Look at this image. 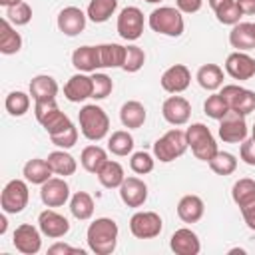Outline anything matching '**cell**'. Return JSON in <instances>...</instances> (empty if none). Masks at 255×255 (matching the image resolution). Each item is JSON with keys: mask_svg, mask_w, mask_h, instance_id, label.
Masks as SVG:
<instances>
[{"mask_svg": "<svg viewBox=\"0 0 255 255\" xmlns=\"http://www.w3.org/2000/svg\"><path fill=\"white\" fill-rule=\"evenodd\" d=\"M86 239L96 255H110L118 243V223L110 217H98L90 223Z\"/></svg>", "mask_w": 255, "mask_h": 255, "instance_id": "obj_1", "label": "cell"}, {"mask_svg": "<svg viewBox=\"0 0 255 255\" xmlns=\"http://www.w3.org/2000/svg\"><path fill=\"white\" fill-rule=\"evenodd\" d=\"M80 120V131L84 133V137H88L90 141H100L108 135L110 131V118L108 114L96 106V104H88L80 110L78 114Z\"/></svg>", "mask_w": 255, "mask_h": 255, "instance_id": "obj_2", "label": "cell"}, {"mask_svg": "<svg viewBox=\"0 0 255 255\" xmlns=\"http://www.w3.org/2000/svg\"><path fill=\"white\" fill-rule=\"evenodd\" d=\"M149 28L157 34H163V36H171V38H177L183 34V16L179 12V8H173V6H159L155 8L151 14H149Z\"/></svg>", "mask_w": 255, "mask_h": 255, "instance_id": "obj_3", "label": "cell"}, {"mask_svg": "<svg viewBox=\"0 0 255 255\" xmlns=\"http://www.w3.org/2000/svg\"><path fill=\"white\" fill-rule=\"evenodd\" d=\"M187 135V145L191 147L193 155L201 161H209L217 153V143L215 137L211 135L209 128L203 124H191L185 131Z\"/></svg>", "mask_w": 255, "mask_h": 255, "instance_id": "obj_4", "label": "cell"}, {"mask_svg": "<svg viewBox=\"0 0 255 255\" xmlns=\"http://www.w3.org/2000/svg\"><path fill=\"white\" fill-rule=\"evenodd\" d=\"M187 147H189V145H187V135H185V131H181V129L175 128V129H169L167 133H163V135L153 143V155H155L159 161L167 163V161H173L175 157L183 155Z\"/></svg>", "mask_w": 255, "mask_h": 255, "instance_id": "obj_5", "label": "cell"}, {"mask_svg": "<svg viewBox=\"0 0 255 255\" xmlns=\"http://www.w3.org/2000/svg\"><path fill=\"white\" fill-rule=\"evenodd\" d=\"M28 183L24 179H12L4 185L2 195H0V205L4 213H20L28 205Z\"/></svg>", "mask_w": 255, "mask_h": 255, "instance_id": "obj_6", "label": "cell"}, {"mask_svg": "<svg viewBox=\"0 0 255 255\" xmlns=\"http://www.w3.org/2000/svg\"><path fill=\"white\" fill-rule=\"evenodd\" d=\"M161 217L155 211H137L129 219V231L137 239H153L161 233Z\"/></svg>", "mask_w": 255, "mask_h": 255, "instance_id": "obj_7", "label": "cell"}, {"mask_svg": "<svg viewBox=\"0 0 255 255\" xmlns=\"http://www.w3.org/2000/svg\"><path fill=\"white\" fill-rule=\"evenodd\" d=\"M219 137L225 143H241L247 139V124L245 116L239 112L229 110L221 120H219Z\"/></svg>", "mask_w": 255, "mask_h": 255, "instance_id": "obj_8", "label": "cell"}, {"mask_svg": "<svg viewBox=\"0 0 255 255\" xmlns=\"http://www.w3.org/2000/svg\"><path fill=\"white\" fill-rule=\"evenodd\" d=\"M219 94L227 102L229 110L239 112L243 116L255 112V92L245 90V88H241L237 84H227V86H223V90Z\"/></svg>", "mask_w": 255, "mask_h": 255, "instance_id": "obj_9", "label": "cell"}, {"mask_svg": "<svg viewBox=\"0 0 255 255\" xmlns=\"http://www.w3.org/2000/svg\"><path fill=\"white\" fill-rule=\"evenodd\" d=\"M143 32V14L137 6H126L120 16H118V34L128 40L133 42L137 38H141Z\"/></svg>", "mask_w": 255, "mask_h": 255, "instance_id": "obj_10", "label": "cell"}, {"mask_svg": "<svg viewBox=\"0 0 255 255\" xmlns=\"http://www.w3.org/2000/svg\"><path fill=\"white\" fill-rule=\"evenodd\" d=\"M68 197H70V187L64 181V177H50L40 187V199L48 207H60L68 201Z\"/></svg>", "mask_w": 255, "mask_h": 255, "instance_id": "obj_11", "label": "cell"}, {"mask_svg": "<svg viewBox=\"0 0 255 255\" xmlns=\"http://www.w3.org/2000/svg\"><path fill=\"white\" fill-rule=\"evenodd\" d=\"M12 243H14V247H16L20 253H24V255H34V253H38L40 247H42V237H40V231H38L34 225L22 223V225L16 227Z\"/></svg>", "mask_w": 255, "mask_h": 255, "instance_id": "obj_12", "label": "cell"}, {"mask_svg": "<svg viewBox=\"0 0 255 255\" xmlns=\"http://www.w3.org/2000/svg\"><path fill=\"white\" fill-rule=\"evenodd\" d=\"M161 88L169 94H179L183 90L189 88V82H191V74L187 70V66L183 64H173L169 66L163 74H161Z\"/></svg>", "mask_w": 255, "mask_h": 255, "instance_id": "obj_13", "label": "cell"}, {"mask_svg": "<svg viewBox=\"0 0 255 255\" xmlns=\"http://www.w3.org/2000/svg\"><path fill=\"white\" fill-rule=\"evenodd\" d=\"M161 114H163L165 122H169L171 126H183L189 122L191 106L181 96H169L161 106Z\"/></svg>", "mask_w": 255, "mask_h": 255, "instance_id": "obj_14", "label": "cell"}, {"mask_svg": "<svg viewBox=\"0 0 255 255\" xmlns=\"http://www.w3.org/2000/svg\"><path fill=\"white\" fill-rule=\"evenodd\" d=\"M38 227L40 231L50 237V239H58V237H64L68 231H70V223L64 215H60L58 211L54 209H46L38 215Z\"/></svg>", "mask_w": 255, "mask_h": 255, "instance_id": "obj_15", "label": "cell"}, {"mask_svg": "<svg viewBox=\"0 0 255 255\" xmlns=\"http://www.w3.org/2000/svg\"><path fill=\"white\" fill-rule=\"evenodd\" d=\"M225 72L233 80H251L255 76V60L245 52H233L225 60Z\"/></svg>", "mask_w": 255, "mask_h": 255, "instance_id": "obj_16", "label": "cell"}, {"mask_svg": "<svg viewBox=\"0 0 255 255\" xmlns=\"http://www.w3.org/2000/svg\"><path fill=\"white\" fill-rule=\"evenodd\" d=\"M86 18L88 14H84L78 6H66L58 14V30L66 36H78L86 28Z\"/></svg>", "mask_w": 255, "mask_h": 255, "instance_id": "obj_17", "label": "cell"}, {"mask_svg": "<svg viewBox=\"0 0 255 255\" xmlns=\"http://www.w3.org/2000/svg\"><path fill=\"white\" fill-rule=\"evenodd\" d=\"M120 197L128 207H141L147 199V185L139 177H126L120 185Z\"/></svg>", "mask_w": 255, "mask_h": 255, "instance_id": "obj_18", "label": "cell"}, {"mask_svg": "<svg viewBox=\"0 0 255 255\" xmlns=\"http://www.w3.org/2000/svg\"><path fill=\"white\" fill-rule=\"evenodd\" d=\"M92 92H94V84H92V76L80 72V74H74L66 86H64V96L70 100V102H84L88 98H92Z\"/></svg>", "mask_w": 255, "mask_h": 255, "instance_id": "obj_19", "label": "cell"}, {"mask_svg": "<svg viewBox=\"0 0 255 255\" xmlns=\"http://www.w3.org/2000/svg\"><path fill=\"white\" fill-rule=\"evenodd\" d=\"M169 247L177 255H197L201 251V243H199L197 235L187 227H181L171 235Z\"/></svg>", "mask_w": 255, "mask_h": 255, "instance_id": "obj_20", "label": "cell"}, {"mask_svg": "<svg viewBox=\"0 0 255 255\" xmlns=\"http://www.w3.org/2000/svg\"><path fill=\"white\" fill-rule=\"evenodd\" d=\"M72 64L78 72H84V74H92L98 68H102L98 46H80V48H76L74 54H72Z\"/></svg>", "mask_w": 255, "mask_h": 255, "instance_id": "obj_21", "label": "cell"}, {"mask_svg": "<svg viewBox=\"0 0 255 255\" xmlns=\"http://www.w3.org/2000/svg\"><path fill=\"white\" fill-rule=\"evenodd\" d=\"M229 42L237 52H247L255 48V24L237 22L229 32Z\"/></svg>", "mask_w": 255, "mask_h": 255, "instance_id": "obj_22", "label": "cell"}, {"mask_svg": "<svg viewBox=\"0 0 255 255\" xmlns=\"http://www.w3.org/2000/svg\"><path fill=\"white\" fill-rule=\"evenodd\" d=\"M58 94V82L52 76L40 74L34 76L30 82V96L34 102H48V100H56Z\"/></svg>", "mask_w": 255, "mask_h": 255, "instance_id": "obj_23", "label": "cell"}, {"mask_svg": "<svg viewBox=\"0 0 255 255\" xmlns=\"http://www.w3.org/2000/svg\"><path fill=\"white\" fill-rule=\"evenodd\" d=\"M205 205L199 195H183L177 203V215L183 223H197L203 217Z\"/></svg>", "mask_w": 255, "mask_h": 255, "instance_id": "obj_24", "label": "cell"}, {"mask_svg": "<svg viewBox=\"0 0 255 255\" xmlns=\"http://www.w3.org/2000/svg\"><path fill=\"white\" fill-rule=\"evenodd\" d=\"M145 108L143 104H139L137 100H129L122 106L120 110V120L124 124V128H129V129H135V128H141L143 122H145Z\"/></svg>", "mask_w": 255, "mask_h": 255, "instance_id": "obj_25", "label": "cell"}, {"mask_svg": "<svg viewBox=\"0 0 255 255\" xmlns=\"http://www.w3.org/2000/svg\"><path fill=\"white\" fill-rule=\"evenodd\" d=\"M22 48V36L12 28L8 18L0 20V52L10 56Z\"/></svg>", "mask_w": 255, "mask_h": 255, "instance_id": "obj_26", "label": "cell"}, {"mask_svg": "<svg viewBox=\"0 0 255 255\" xmlns=\"http://www.w3.org/2000/svg\"><path fill=\"white\" fill-rule=\"evenodd\" d=\"M48 165L52 167V171L56 173V175H62V177H68V175H74L76 173V169H78V163H76V159L68 153V151H64V149H58V151H52L50 155H48Z\"/></svg>", "mask_w": 255, "mask_h": 255, "instance_id": "obj_27", "label": "cell"}, {"mask_svg": "<svg viewBox=\"0 0 255 255\" xmlns=\"http://www.w3.org/2000/svg\"><path fill=\"white\" fill-rule=\"evenodd\" d=\"M197 82L203 90L215 92L217 88L223 86V70L217 64H203L197 70Z\"/></svg>", "mask_w": 255, "mask_h": 255, "instance_id": "obj_28", "label": "cell"}, {"mask_svg": "<svg viewBox=\"0 0 255 255\" xmlns=\"http://www.w3.org/2000/svg\"><path fill=\"white\" fill-rule=\"evenodd\" d=\"M52 167L48 165L46 159H40V157H34V159H28L26 165H24V177L26 181L30 183H38L42 185L44 181H48L52 177Z\"/></svg>", "mask_w": 255, "mask_h": 255, "instance_id": "obj_29", "label": "cell"}, {"mask_svg": "<svg viewBox=\"0 0 255 255\" xmlns=\"http://www.w3.org/2000/svg\"><path fill=\"white\" fill-rule=\"evenodd\" d=\"M96 175H98L100 183H102L104 187H108V189L120 187V185L124 183V179H126L124 167H122L118 161H112V159H108V161L100 167V171H98Z\"/></svg>", "mask_w": 255, "mask_h": 255, "instance_id": "obj_30", "label": "cell"}, {"mask_svg": "<svg viewBox=\"0 0 255 255\" xmlns=\"http://www.w3.org/2000/svg\"><path fill=\"white\" fill-rule=\"evenodd\" d=\"M100 52V66L102 68H122L126 58V46L120 44H102L98 46Z\"/></svg>", "mask_w": 255, "mask_h": 255, "instance_id": "obj_31", "label": "cell"}, {"mask_svg": "<svg viewBox=\"0 0 255 255\" xmlns=\"http://www.w3.org/2000/svg\"><path fill=\"white\" fill-rule=\"evenodd\" d=\"M106 161H108V153H106L104 147H100V145H88V147L82 149L80 163H82V167H84L86 171L98 173L100 167H102Z\"/></svg>", "mask_w": 255, "mask_h": 255, "instance_id": "obj_32", "label": "cell"}, {"mask_svg": "<svg viewBox=\"0 0 255 255\" xmlns=\"http://www.w3.org/2000/svg\"><path fill=\"white\" fill-rule=\"evenodd\" d=\"M70 211L76 219L80 221H86L94 215V199L90 193L86 191H76L70 199Z\"/></svg>", "mask_w": 255, "mask_h": 255, "instance_id": "obj_33", "label": "cell"}, {"mask_svg": "<svg viewBox=\"0 0 255 255\" xmlns=\"http://www.w3.org/2000/svg\"><path fill=\"white\" fill-rule=\"evenodd\" d=\"M118 8V0H90L88 4V18L96 24L106 22Z\"/></svg>", "mask_w": 255, "mask_h": 255, "instance_id": "obj_34", "label": "cell"}, {"mask_svg": "<svg viewBox=\"0 0 255 255\" xmlns=\"http://www.w3.org/2000/svg\"><path fill=\"white\" fill-rule=\"evenodd\" d=\"M108 149L114 155H120V157L131 153V149H133V137H131V133L126 131V129L114 131L110 135V139H108Z\"/></svg>", "mask_w": 255, "mask_h": 255, "instance_id": "obj_35", "label": "cell"}, {"mask_svg": "<svg viewBox=\"0 0 255 255\" xmlns=\"http://www.w3.org/2000/svg\"><path fill=\"white\" fill-rule=\"evenodd\" d=\"M207 163H209L211 171L217 173V175H231V173L237 169V159H235V155L229 153V151H219V149H217V153H215Z\"/></svg>", "mask_w": 255, "mask_h": 255, "instance_id": "obj_36", "label": "cell"}, {"mask_svg": "<svg viewBox=\"0 0 255 255\" xmlns=\"http://www.w3.org/2000/svg\"><path fill=\"white\" fill-rule=\"evenodd\" d=\"M231 197H233V201L239 207L255 201V181L249 179V177H243V179L235 181L233 183V189H231Z\"/></svg>", "mask_w": 255, "mask_h": 255, "instance_id": "obj_37", "label": "cell"}, {"mask_svg": "<svg viewBox=\"0 0 255 255\" xmlns=\"http://www.w3.org/2000/svg\"><path fill=\"white\" fill-rule=\"evenodd\" d=\"M40 126L48 131V135H54V133H60V131L68 129V128L72 126V120H70L64 112H60V108H56L54 112H50V114L40 122Z\"/></svg>", "mask_w": 255, "mask_h": 255, "instance_id": "obj_38", "label": "cell"}, {"mask_svg": "<svg viewBox=\"0 0 255 255\" xmlns=\"http://www.w3.org/2000/svg\"><path fill=\"white\" fill-rule=\"evenodd\" d=\"M4 106H6V112H8L10 116L20 118V116H24V114L28 112V108H30V96L24 94V92H10V94L6 96Z\"/></svg>", "mask_w": 255, "mask_h": 255, "instance_id": "obj_39", "label": "cell"}, {"mask_svg": "<svg viewBox=\"0 0 255 255\" xmlns=\"http://www.w3.org/2000/svg\"><path fill=\"white\" fill-rule=\"evenodd\" d=\"M143 62H145V52H143L139 46H133V44H131V46H126V58H124L122 70L133 74V72L141 70Z\"/></svg>", "mask_w": 255, "mask_h": 255, "instance_id": "obj_40", "label": "cell"}, {"mask_svg": "<svg viewBox=\"0 0 255 255\" xmlns=\"http://www.w3.org/2000/svg\"><path fill=\"white\" fill-rule=\"evenodd\" d=\"M6 18L14 26H26L32 20V8L26 2H18V4L6 8Z\"/></svg>", "mask_w": 255, "mask_h": 255, "instance_id": "obj_41", "label": "cell"}, {"mask_svg": "<svg viewBox=\"0 0 255 255\" xmlns=\"http://www.w3.org/2000/svg\"><path fill=\"white\" fill-rule=\"evenodd\" d=\"M203 110H205V114H207L209 118H213V120H221V118L229 112V106H227V102L223 100L221 94H211V96L205 100Z\"/></svg>", "mask_w": 255, "mask_h": 255, "instance_id": "obj_42", "label": "cell"}, {"mask_svg": "<svg viewBox=\"0 0 255 255\" xmlns=\"http://www.w3.org/2000/svg\"><path fill=\"white\" fill-rule=\"evenodd\" d=\"M92 84H94V92H92V98L94 100H104L112 94V78L108 74H102V72H94L92 74Z\"/></svg>", "mask_w": 255, "mask_h": 255, "instance_id": "obj_43", "label": "cell"}, {"mask_svg": "<svg viewBox=\"0 0 255 255\" xmlns=\"http://www.w3.org/2000/svg\"><path fill=\"white\" fill-rule=\"evenodd\" d=\"M129 167H131V171H135L137 175H145V173L153 171V157H151L147 151H135V153H131Z\"/></svg>", "mask_w": 255, "mask_h": 255, "instance_id": "obj_44", "label": "cell"}, {"mask_svg": "<svg viewBox=\"0 0 255 255\" xmlns=\"http://www.w3.org/2000/svg\"><path fill=\"white\" fill-rule=\"evenodd\" d=\"M215 16H217V20H219L221 24L235 26V24L239 22V18L243 16V12L239 10L237 2L233 0V2H229V4H225V6H221L219 10H215Z\"/></svg>", "mask_w": 255, "mask_h": 255, "instance_id": "obj_45", "label": "cell"}, {"mask_svg": "<svg viewBox=\"0 0 255 255\" xmlns=\"http://www.w3.org/2000/svg\"><path fill=\"white\" fill-rule=\"evenodd\" d=\"M50 139H52L54 145H58V147H62V149H68V147H72V145L78 141V128L72 124L68 129L50 135Z\"/></svg>", "mask_w": 255, "mask_h": 255, "instance_id": "obj_46", "label": "cell"}, {"mask_svg": "<svg viewBox=\"0 0 255 255\" xmlns=\"http://www.w3.org/2000/svg\"><path fill=\"white\" fill-rule=\"evenodd\" d=\"M239 155H241V159H243L247 165H255V137L241 141Z\"/></svg>", "mask_w": 255, "mask_h": 255, "instance_id": "obj_47", "label": "cell"}, {"mask_svg": "<svg viewBox=\"0 0 255 255\" xmlns=\"http://www.w3.org/2000/svg\"><path fill=\"white\" fill-rule=\"evenodd\" d=\"M58 108L56 100H48V102H34V116L38 122H42L50 112H54Z\"/></svg>", "mask_w": 255, "mask_h": 255, "instance_id": "obj_48", "label": "cell"}, {"mask_svg": "<svg viewBox=\"0 0 255 255\" xmlns=\"http://www.w3.org/2000/svg\"><path fill=\"white\" fill-rule=\"evenodd\" d=\"M50 255H84V249H78V247H70L66 243H54L50 249H48Z\"/></svg>", "mask_w": 255, "mask_h": 255, "instance_id": "obj_49", "label": "cell"}, {"mask_svg": "<svg viewBox=\"0 0 255 255\" xmlns=\"http://www.w3.org/2000/svg\"><path fill=\"white\" fill-rule=\"evenodd\" d=\"M175 4H177V8H179V12H183V14H193V12H197V10L203 6V0H175Z\"/></svg>", "mask_w": 255, "mask_h": 255, "instance_id": "obj_50", "label": "cell"}, {"mask_svg": "<svg viewBox=\"0 0 255 255\" xmlns=\"http://www.w3.org/2000/svg\"><path fill=\"white\" fill-rule=\"evenodd\" d=\"M239 209H241V215H243L247 227L251 231H255V201H251V203H247V205H243Z\"/></svg>", "mask_w": 255, "mask_h": 255, "instance_id": "obj_51", "label": "cell"}, {"mask_svg": "<svg viewBox=\"0 0 255 255\" xmlns=\"http://www.w3.org/2000/svg\"><path fill=\"white\" fill-rule=\"evenodd\" d=\"M239 10L245 14V16H253L255 14V0H235Z\"/></svg>", "mask_w": 255, "mask_h": 255, "instance_id": "obj_52", "label": "cell"}, {"mask_svg": "<svg viewBox=\"0 0 255 255\" xmlns=\"http://www.w3.org/2000/svg\"><path fill=\"white\" fill-rule=\"evenodd\" d=\"M229 2H233V0H209V6H211V8H213V12H215V10H219L221 6L229 4Z\"/></svg>", "mask_w": 255, "mask_h": 255, "instance_id": "obj_53", "label": "cell"}, {"mask_svg": "<svg viewBox=\"0 0 255 255\" xmlns=\"http://www.w3.org/2000/svg\"><path fill=\"white\" fill-rule=\"evenodd\" d=\"M18 2H24V0H0V4L6 6V8H8V6H14V4H18Z\"/></svg>", "mask_w": 255, "mask_h": 255, "instance_id": "obj_54", "label": "cell"}, {"mask_svg": "<svg viewBox=\"0 0 255 255\" xmlns=\"http://www.w3.org/2000/svg\"><path fill=\"white\" fill-rule=\"evenodd\" d=\"M4 231H6V217L2 215L0 217V233H4Z\"/></svg>", "mask_w": 255, "mask_h": 255, "instance_id": "obj_55", "label": "cell"}, {"mask_svg": "<svg viewBox=\"0 0 255 255\" xmlns=\"http://www.w3.org/2000/svg\"><path fill=\"white\" fill-rule=\"evenodd\" d=\"M145 2H149V4H157V2H161V0H145Z\"/></svg>", "mask_w": 255, "mask_h": 255, "instance_id": "obj_56", "label": "cell"}, {"mask_svg": "<svg viewBox=\"0 0 255 255\" xmlns=\"http://www.w3.org/2000/svg\"><path fill=\"white\" fill-rule=\"evenodd\" d=\"M251 133H253V135H251V137H255V126H253V129H251Z\"/></svg>", "mask_w": 255, "mask_h": 255, "instance_id": "obj_57", "label": "cell"}]
</instances>
